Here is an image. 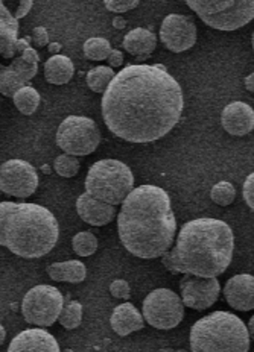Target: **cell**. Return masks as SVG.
<instances>
[{
    "label": "cell",
    "mask_w": 254,
    "mask_h": 352,
    "mask_svg": "<svg viewBox=\"0 0 254 352\" xmlns=\"http://www.w3.org/2000/svg\"><path fill=\"white\" fill-rule=\"evenodd\" d=\"M184 99L177 79L163 65L133 64L122 69L103 98V117L116 137L151 143L176 128Z\"/></svg>",
    "instance_id": "1"
},
{
    "label": "cell",
    "mask_w": 254,
    "mask_h": 352,
    "mask_svg": "<svg viewBox=\"0 0 254 352\" xmlns=\"http://www.w3.org/2000/svg\"><path fill=\"white\" fill-rule=\"evenodd\" d=\"M118 231L129 254L145 260L163 256L173 245L177 232L169 195L152 184L134 188L122 204Z\"/></svg>",
    "instance_id": "2"
},
{
    "label": "cell",
    "mask_w": 254,
    "mask_h": 352,
    "mask_svg": "<svg viewBox=\"0 0 254 352\" xmlns=\"http://www.w3.org/2000/svg\"><path fill=\"white\" fill-rule=\"evenodd\" d=\"M235 252V236L224 220L201 217L181 226L177 243L162 260L172 274L218 278Z\"/></svg>",
    "instance_id": "3"
},
{
    "label": "cell",
    "mask_w": 254,
    "mask_h": 352,
    "mask_svg": "<svg viewBox=\"0 0 254 352\" xmlns=\"http://www.w3.org/2000/svg\"><path fill=\"white\" fill-rule=\"evenodd\" d=\"M60 226L39 204H0V245L21 258H40L55 248Z\"/></svg>",
    "instance_id": "4"
},
{
    "label": "cell",
    "mask_w": 254,
    "mask_h": 352,
    "mask_svg": "<svg viewBox=\"0 0 254 352\" xmlns=\"http://www.w3.org/2000/svg\"><path fill=\"white\" fill-rule=\"evenodd\" d=\"M248 328L229 311H213L191 328L192 352H248Z\"/></svg>",
    "instance_id": "5"
},
{
    "label": "cell",
    "mask_w": 254,
    "mask_h": 352,
    "mask_svg": "<svg viewBox=\"0 0 254 352\" xmlns=\"http://www.w3.org/2000/svg\"><path fill=\"white\" fill-rule=\"evenodd\" d=\"M85 193L113 207L131 195L134 176L131 168L119 160H100L94 163L85 176Z\"/></svg>",
    "instance_id": "6"
},
{
    "label": "cell",
    "mask_w": 254,
    "mask_h": 352,
    "mask_svg": "<svg viewBox=\"0 0 254 352\" xmlns=\"http://www.w3.org/2000/svg\"><path fill=\"white\" fill-rule=\"evenodd\" d=\"M187 6L220 31H236L254 19V0H189Z\"/></svg>",
    "instance_id": "7"
},
{
    "label": "cell",
    "mask_w": 254,
    "mask_h": 352,
    "mask_svg": "<svg viewBox=\"0 0 254 352\" xmlns=\"http://www.w3.org/2000/svg\"><path fill=\"white\" fill-rule=\"evenodd\" d=\"M100 143V132L89 117L69 116L56 131V144L74 157L90 155Z\"/></svg>",
    "instance_id": "8"
},
{
    "label": "cell",
    "mask_w": 254,
    "mask_h": 352,
    "mask_svg": "<svg viewBox=\"0 0 254 352\" xmlns=\"http://www.w3.org/2000/svg\"><path fill=\"white\" fill-rule=\"evenodd\" d=\"M63 293L47 284L35 285L28 290L21 300V314L28 324L35 327H50L60 319L64 308Z\"/></svg>",
    "instance_id": "9"
},
{
    "label": "cell",
    "mask_w": 254,
    "mask_h": 352,
    "mask_svg": "<svg viewBox=\"0 0 254 352\" xmlns=\"http://www.w3.org/2000/svg\"><path fill=\"white\" fill-rule=\"evenodd\" d=\"M184 302L171 289H156L143 299L142 314L151 327L172 329L184 318Z\"/></svg>",
    "instance_id": "10"
},
{
    "label": "cell",
    "mask_w": 254,
    "mask_h": 352,
    "mask_svg": "<svg viewBox=\"0 0 254 352\" xmlns=\"http://www.w3.org/2000/svg\"><path fill=\"white\" fill-rule=\"evenodd\" d=\"M39 187V173L25 160H8L0 167V190L5 195L20 197L32 196Z\"/></svg>",
    "instance_id": "11"
},
{
    "label": "cell",
    "mask_w": 254,
    "mask_h": 352,
    "mask_svg": "<svg viewBox=\"0 0 254 352\" xmlns=\"http://www.w3.org/2000/svg\"><path fill=\"white\" fill-rule=\"evenodd\" d=\"M180 290L184 305L201 311L207 310L216 302L221 293V284L218 278L184 275L180 281Z\"/></svg>",
    "instance_id": "12"
},
{
    "label": "cell",
    "mask_w": 254,
    "mask_h": 352,
    "mask_svg": "<svg viewBox=\"0 0 254 352\" xmlns=\"http://www.w3.org/2000/svg\"><path fill=\"white\" fill-rule=\"evenodd\" d=\"M160 40L173 54H181L197 43V26L181 14H169L160 26Z\"/></svg>",
    "instance_id": "13"
},
{
    "label": "cell",
    "mask_w": 254,
    "mask_h": 352,
    "mask_svg": "<svg viewBox=\"0 0 254 352\" xmlns=\"http://www.w3.org/2000/svg\"><path fill=\"white\" fill-rule=\"evenodd\" d=\"M8 352H61L55 337L46 329L31 328L19 333L11 340Z\"/></svg>",
    "instance_id": "14"
},
{
    "label": "cell",
    "mask_w": 254,
    "mask_h": 352,
    "mask_svg": "<svg viewBox=\"0 0 254 352\" xmlns=\"http://www.w3.org/2000/svg\"><path fill=\"white\" fill-rule=\"evenodd\" d=\"M224 296L231 308L237 311H250L254 308V276L239 274L231 276L224 285Z\"/></svg>",
    "instance_id": "15"
},
{
    "label": "cell",
    "mask_w": 254,
    "mask_h": 352,
    "mask_svg": "<svg viewBox=\"0 0 254 352\" xmlns=\"http://www.w3.org/2000/svg\"><path fill=\"white\" fill-rule=\"evenodd\" d=\"M221 123L230 135L244 137L254 129V109L245 102H231L224 108Z\"/></svg>",
    "instance_id": "16"
},
{
    "label": "cell",
    "mask_w": 254,
    "mask_h": 352,
    "mask_svg": "<svg viewBox=\"0 0 254 352\" xmlns=\"http://www.w3.org/2000/svg\"><path fill=\"white\" fill-rule=\"evenodd\" d=\"M76 211L85 223L93 226H104L116 216V208L110 204L94 199L89 193H83L76 201Z\"/></svg>",
    "instance_id": "17"
},
{
    "label": "cell",
    "mask_w": 254,
    "mask_h": 352,
    "mask_svg": "<svg viewBox=\"0 0 254 352\" xmlns=\"http://www.w3.org/2000/svg\"><path fill=\"white\" fill-rule=\"evenodd\" d=\"M110 324L116 334L125 337L134 331H139V329H143L145 318L137 310L136 305H133L131 302H123L116 305L110 318Z\"/></svg>",
    "instance_id": "18"
},
{
    "label": "cell",
    "mask_w": 254,
    "mask_h": 352,
    "mask_svg": "<svg viewBox=\"0 0 254 352\" xmlns=\"http://www.w3.org/2000/svg\"><path fill=\"white\" fill-rule=\"evenodd\" d=\"M157 46L156 34L145 28H137L129 31L125 38H123V47L127 52L133 56H137V60H147L152 54V50Z\"/></svg>",
    "instance_id": "19"
},
{
    "label": "cell",
    "mask_w": 254,
    "mask_h": 352,
    "mask_svg": "<svg viewBox=\"0 0 254 352\" xmlns=\"http://www.w3.org/2000/svg\"><path fill=\"white\" fill-rule=\"evenodd\" d=\"M19 20L0 3V54L3 58L16 55V43L19 41Z\"/></svg>",
    "instance_id": "20"
},
{
    "label": "cell",
    "mask_w": 254,
    "mask_h": 352,
    "mask_svg": "<svg viewBox=\"0 0 254 352\" xmlns=\"http://www.w3.org/2000/svg\"><path fill=\"white\" fill-rule=\"evenodd\" d=\"M47 275L52 278V281L79 284L85 280L87 269L83 261L69 260V261L50 264L47 267Z\"/></svg>",
    "instance_id": "21"
},
{
    "label": "cell",
    "mask_w": 254,
    "mask_h": 352,
    "mask_svg": "<svg viewBox=\"0 0 254 352\" xmlns=\"http://www.w3.org/2000/svg\"><path fill=\"white\" fill-rule=\"evenodd\" d=\"M75 65L70 58L64 55H54L45 64V76L49 84L64 85L74 78Z\"/></svg>",
    "instance_id": "22"
},
{
    "label": "cell",
    "mask_w": 254,
    "mask_h": 352,
    "mask_svg": "<svg viewBox=\"0 0 254 352\" xmlns=\"http://www.w3.org/2000/svg\"><path fill=\"white\" fill-rule=\"evenodd\" d=\"M12 99L19 111L25 116H31L37 111L41 100L40 93L31 85H25L23 88H20V90L14 94Z\"/></svg>",
    "instance_id": "23"
},
{
    "label": "cell",
    "mask_w": 254,
    "mask_h": 352,
    "mask_svg": "<svg viewBox=\"0 0 254 352\" xmlns=\"http://www.w3.org/2000/svg\"><path fill=\"white\" fill-rule=\"evenodd\" d=\"M116 73L112 67H107V65H98V67H93L89 73H87V85L92 91L94 93H105L108 85L112 84L114 79Z\"/></svg>",
    "instance_id": "24"
},
{
    "label": "cell",
    "mask_w": 254,
    "mask_h": 352,
    "mask_svg": "<svg viewBox=\"0 0 254 352\" xmlns=\"http://www.w3.org/2000/svg\"><path fill=\"white\" fill-rule=\"evenodd\" d=\"M84 55L92 61H104L108 60V56L112 55L113 49L112 44L107 38L103 36H93L84 43Z\"/></svg>",
    "instance_id": "25"
},
{
    "label": "cell",
    "mask_w": 254,
    "mask_h": 352,
    "mask_svg": "<svg viewBox=\"0 0 254 352\" xmlns=\"http://www.w3.org/2000/svg\"><path fill=\"white\" fill-rule=\"evenodd\" d=\"M72 248L78 256H90L98 249V239L92 231L76 232L72 239Z\"/></svg>",
    "instance_id": "26"
},
{
    "label": "cell",
    "mask_w": 254,
    "mask_h": 352,
    "mask_svg": "<svg viewBox=\"0 0 254 352\" xmlns=\"http://www.w3.org/2000/svg\"><path fill=\"white\" fill-rule=\"evenodd\" d=\"M25 85V80L21 79L19 73L16 70H12L10 65L2 69V73H0V91H2L3 96L14 98V94Z\"/></svg>",
    "instance_id": "27"
},
{
    "label": "cell",
    "mask_w": 254,
    "mask_h": 352,
    "mask_svg": "<svg viewBox=\"0 0 254 352\" xmlns=\"http://www.w3.org/2000/svg\"><path fill=\"white\" fill-rule=\"evenodd\" d=\"M63 328L66 329H76L83 322V305L78 300H69L64 305L60 319H58Z\"/></svg>",
    "instance_id": "28"
},
{
    "label": "cell",
    "mask_w": 254,
    "mask_h": 352,
    "mask_svg": "<svg viewBox=\"0 0 254 352\" xmlns=\"http://www.w3.org/2000/svg\"><path fill=\"white\" fill-rule=\"evenodd\" d=\"M236 197V188L229 181H221L212 187V192H210V199H212L216 205H221V207H227V205L233 204Z\"/></svg>",
    "instance_id": "29"
},
{
    "label": "cell",
    "mask_w": 254,
    "mask_h": 352,
    "mask_svg": "<svg viewBox=\"0 0 254 352\" xmlns=\"http://www.w3.org/2000/svg\"><path fill=\"white\" fill-rule=\"evenodd\" d=\"M54 168L58 175L63 176V178H74L79 172V161L74 155L63 153V155H58L55 158Z\"/></svg>",
    "instance_id": "30"
},
{
    "label": "cell",
    "mask_w": 254,
    "mask_h": 352,
    "mask_svg": "<svg viewBox=\"0 0 254 352\" xmlns=\"http://www.w3.org/2000/svg\"><path fill=\"white\" fill-rule=\"evenodd\" d=\"M10 67L12 70H16L21 76V79L25 80V82H29V80L37 75V72H39V64L28 61L23 56L16 58V60L10 64Z\"/></svg>",
    "instance_id": "31"
},
{
    "label": "cell",
    "mask_w": 254,
    "mask_h": 352,
    "mask_svg": "<svg viewBox=\"0 0 254 352\" xmlns=\"http://www.w3.org/2000/svg\"><path fill=\"white\" fill-rule=\"evenodd\" d=\"M139 6L137 0H105V8L116 14H123Z\"/></svg>",
    "instance_id": "32"
},
{
    "label": "cell",
    "mask_w": 254,
    "mask_h": 352,
    "mask_svg": "<svg viewBox=\"0 0 254 352\" xmlns=\"http://www.w3.org/2000/svg\"><path fill=\"white\" fill-rule=\"evenodd\" d=\"M110 293L118 299H129L131 296V289L125 280H116L110 284Z\"/></svg>",
    "instance_id": "33"
},
{
    "label": "cell",
    "mask_w": 254,
    "mask_h": 352,
    "mask_svg": "<svg viewBox=\"0 0 254 352\" xmlns=\"http://www.w3.org/2000/svg\"><path fill=\"white\" fill-rule=\"evenodd\" d=\"M242 195L246 205H248V207L254 211V172L246 176L242 187Z\"/></svg>",
    "instance_id": "34"
},
{
    "label": "cell",
    "mask_w": 254,
    "mask_h": 352,
    "mask_svg": "<svg viewBox=\"0 0 254 352\" xmlns=\"http://www.w3.org/2000/svg\"><path fill=\"white\" fill-rule=\"evenodd\" d=\"M31 38H32V43L35 44V47H45L49 43V34L45 28L39 26L32 31Z\"/></svg>",
    "instance_id": "35"
},
{
    "label": "cell",
    "mask_w": 254,
    "mask_h": 352,
    "mask_svg": "<svg viewBox=\"0 0 254 352\" xmlns=\"http://www.w3.org/2000/svg\"><path fill=\"white\" fill-rule=\"evenodd\" d=\"M34 6V2H31V0H23V2H20L19 5V10L16 11V19L20 20L23 19L26 14L31 11V8Z\"/></svg>",
    "instance_id": "36"
},
{
    "label": "cell",
    "mask_w": 254,
    "mask_h": 352,
    "mask_svg": "<svg viewBox=\"0 0 254 352\" xmlns=\"http://www.w3.org/2000/svg\"><path fill=\"white\" fill-rule=\"evenodd\" d=\"M108 64H110V67L114 69V67H120L122 63H123V54L120 52V50H113L112 55L108 56Z\"/></svg>",
    "instance_id": "37"
},
{
    "label": "cell",
    "mask_w": 254,
    "mask_h": 352,
    "mask_svg": "<svg viewBox=\"0 0 254 352\" xmlns=\"http://www.w3.org/2000/svg\"><path fill=\"white\" fill-rule=\"evenodd\" d=\"M25 58V60H28V61H31V63H35V64H39V61H40V56H39V52L37 50H35L34 47H29L26 52L21 55Z\"/></svg>",
    "instance_id": "38"
},
{
    "label": "cell",
    "mask_w": 254,
    "mask_h": 352,
    "mask_svg": "<svg viewBox=\"0 0 254 352\" xmlns=\"http://www.w3.org/2000/svg\"><path fill=\"white\" fill-rule=\"evenodd\" d=\"M31 40L32 38H28V36H26V38H19V41L16 43V52L23 55L26 50L31 47V46H29V41H31Z\"/></svg>",
    "instance_id": "39"
},
{
    "label": "cell",
    "mask_w": 254,
    "mask_h": 352,
    "mask_svg": "<svg viewBox=\"0 0 254 352\" xmlns=\"http://www.w3.org/2000/svg\"><path fill=\"white\" fill-rule=\"evenodd\" d=\"M245 88L248 91L254 93V73H251V75H248L245 78Z\"/></svg>",
    "instance_id": "40"
},
{
    "label": "cell",
    "mask_w": 254,
    "mask_h": 352,
    "mask_svg": "<svg viewBox=\"0 0 254 352\" xmlns=\"http://www.w3.org/2000/svg\"><path fill=\"white\" fill-rule=\"evenodd\" d=\"M113 23H114V26L118 28V29H122L123 26H125V20H123L122 17H116V19L113 20Z\"/></svg>",
    "instance_id": "41"
},
{
    "label": "cell",
    "mask_w": 254,
    "mask_h": 352,
    "mask_svg": "<svg viewBox=\"0 0 254 352\" xmlns=\"http://www.w3.org/2000/svg\"><path fill=\"white\" fill-rule=\"evenodd\" d=\"M60 49H61L60 44L52 43V44H50V46H49V52H50V54H58V50H60Z\"/></svg>",
    "instance_id": "42"
},
{
    "label": "cell",
    "mask_w": 254,
    "mask_h": 352,
    "mask_svg": "<svg viewBox=\"0 0 254 352\" xmlns=\"http://www.w3.org/2000/svg\"><path fill=\"white\" fill-rule=\"evenodd\" d=\"M248 333H250V337L254 340V316L250 319L248 322Z\"/></svg>",
    "instance_id": "43"
},
{
    "label": "cell",
    "mask_w": 254,
    "mask_h": 352,
    "mask_svg": "<svg viewBox=\"0 0 254 352\" xmlns=\"http://www.w3.org/2000/svg\"><path fill=\"white\" fill-rule=\"evenodd\" d=\"M0 329H2V342H3V340H5V328L2 327Z\"/></svg>",
    "instance_id": "44"
},
{
    "label": "cell",
    "mask_w": 254,
    "mask_h": 352,
    "mask_svg": "<svg viewBox=\"0 0 254 352\" xmlns=\"http://www.w3.org/2000/svg\"><path fill=\"white\" fill-rule=\"evenodd\" d=\"M251 43H253V50H254V32H253V36H251Z\"/></svg>",
    "instance_id": "45"
},
{
    "label": "cell",
    "mask_w": 254,
    "mask_h": 352,
    "mask_svg": "<svg viewBox=\"0 0 254 352\" xmlns=\"http://www.w3.org/2000/svg\"><path fill=\"white\" fill-rule=\"evenodd\" d=\"M178 352H186V351H178Z\"/></svg>",
    "instance_id": "46"
}]
</instances>
